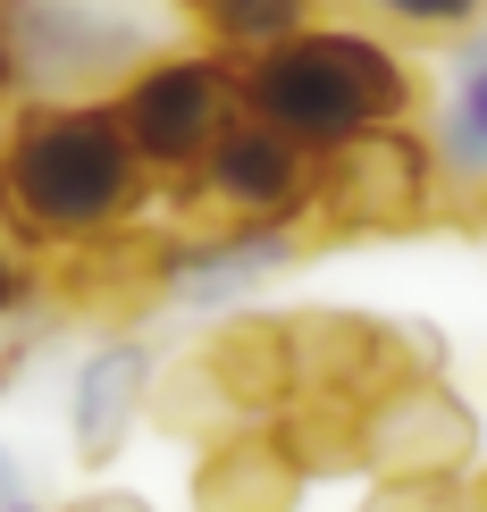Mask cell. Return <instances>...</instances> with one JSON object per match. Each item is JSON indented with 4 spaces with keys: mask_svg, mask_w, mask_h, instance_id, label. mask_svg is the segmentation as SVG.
<instances>
[{
    "mask_svg": "<svg viewBox=\"0 0 487 512\" xmlns=\"http://www.w3.org/2000/svg\"><path fill=\"white\" fill-rule=\"evenodd\" d=\"M320 244L311 227H252V219H202L168 227V311H244L252 286L286 277Z\"/></svg>",
    "mask_w": 487,
    "mask_h": 512,
    "instance_id": "cell-8",
    "label": "cell"
},
{
    "mask_svg": "<svg viewBox=\"0 0 487 512\" xmlns=\"http://www.w3.org/2000/svg\"><path fill=\"white\" fill-rule=\"evenodd\" d=\"M0 512H42V496H34V471L0 445Z\"/></svg>",
    "mask_w": 487,
    "mask_h": 512,
    "instance_id": "cell-18",
    "label": "cell"
},
{
    "mask_svg": "<svg viewBox=\"0 0 487 512\" xmlns=\"http://www.w3.org/2000/svg\"><path fill=\"white\" fill-rule=\"evenodd\" d=\"M110 101H118L126 135H135L143 168H152L160 185H185L210 160V143L244 118V59L210 51V42H168V51H152Z\"/></svg>",
    "mask_w": 487,
    "mask_h": 512,
    "instance_id": "cell-4",
    "label": "cell"
},
{
    "mask_svg": "<svg viewBox=\"0 0 487 512\" xmlns=\"http://www.w3.org/2000/svg\"><path fill=\"white\" fill-rule=\"evenodd\" d=\"M177 17L194 26V42H210V51L261 59V51H278L286 34L320 26L328 0H177Z\"/></svg>",
    "mask_w": 487,
    "mask_h": 512,
    "instance_id": "cell-13",
    "label": "cell"
},
{
    "mask_svg": "<svg viewBox=\"0 0 487 512\" xmlns=\"http://www.w3.org/2000/svg\"><path fill=\"white\" fill-rule=\"evenodd\" d=\"M462 512H487V462H479L471 479H462Z\"/></svg>",
    "mask_w": 487,
    "mask_h": 512,
    "instance_id": "cell-20",
    "label": "cell"
},
{
    "mask_svg": "<svg viewBox=\"0 0 487 512\" xmlns=\"http://www.w3.org/2000/svg\"><path fill=\"white\" fill-rule=\"evenodd\" d=\"M177 0H0L17 59V101L26 93H101L143 68L160 42V17Z\"/></svg>",
    "mask_w": 487,
    "mask_h": 512,
    "instance_id": "cell-3",
    "label": "cell"
},
{
    "mask_svg": "<svg viewBox=\"0 0 487 512\" xmlns=\"http://www.w3.org/2000/svg\"><path fill=\"white\" fill-rule=\"evenodd\" d=\"M26 303H42V261H34V252H17L9 236H0V319L26 311Z\"/></svg>",
    "mask_w": 487,
    "mask_h": 512,
    "instance_id": "cell-17",
    "label": "cell"
},
{
    "mask_svg": "<svg viewBox=\"0 0 487 512\" xmlns=\"http://www.w3.org/2000/svg\"><path fill=\"white\" fill-rule=\"evenodd\" d=\"M59 512H152V496H135V487H84V496L59 504Z\"/></svg>",
    "mask_w": 487,
    "mask_h": 512,
    "instance_id": "cell-19",
    "label": "cell"
},
{
    "mask_svg": "<svg viewBox=\"0 0 487 512\" xmlns=\"http://www.w3.org/2000/svg\"><path fill=\"white\" fill-rule=\"evenodd\" d=\"M152 387H160V353L143 345L135 328H110L93 353L76 361L68 387V445L84 471H110V462L135 445V429L152 420Z\"/></svg>",
    "mask_w": 487,
    "mask_h": 512,
    "instance_id": "cell-9",
    "label": "cell"
},
{
    "mask_svg": "<svg viewBox=\"0 0 487 512\" xmlns=\"http://www.w3.org/2000/svg\"><path fill=\"white\" fill-rule=\"evenodd\" d=\"M487 462L479 412L446 387V370H404L362 403V479H446L462 487Z\"/></svg>",
    "mask_w": 487,
    "mask_h": 512,
    "instance_id": "cell-7",
    "label": "cell"
},
{
    "mask_svg": "<svg viewBox=\"0 0 487 512\" xmlns=\"http://www.w3.org/2000/svg\"><path fill=\"white\" fill-rule=\"evenodd\" d=\"M303 487L311 471L278 420H236L194 454V512H294Z\"/></svg>",
    "mask_w": 487,
    "mask_h": 512,
    "instance_id": "cell-10",
    "label": "cell"
},
{
    "mask_svg": "<svg viewBox=\"0 0 487 512\" xmlns=\"http://www.w3.org/2000/svg\"><path fill=\"white\" fill-rule=\"evenodd\" d=\"M462 219H471V227H479V236H487V185H479V194H471V202H462Z\"/></svg>",
    "mask_w": 487,
    "mask_h": 512,
    "instance_id": "cell-21",
    "label": "cell"
},
{
    "mask_svg": "<svg viewBox=\"0 0 487 512\" xmlns=\"http://www.w3.org/2000/svg\"><path fill=\"white\" fill-rule=\"evenodd\" d=\"M353 9L395 42H471L487 26V0H353Z\"/></svg>",
    "mask_w": 487,
    "mask_h": 512,
    "instance_id": "cell-14",
    "label": "cell"
},
{
    "mask_svg": "<svg viewBox=\"0 0 487 512\" xmlns=\"http://www.w3.org/2000/svg\"><path fill=\"white\" fill-rule=\"evenodd\" d=\"M429 143H437V168H446V194L462 210L487 185V26L454 51V76H446V101H437Z\"/></svg>",
    "mask_w": 487,
    "mask_h": 512,
    "instance_id": "cell-12",
    "label": "cell"
},
{
    "mask_svg": "<svg viewBox=\"0 0 487 512\" xmlns=\"http://www.w3.org/2000/svg\"><path fill=\"white\" fill-rule=\"evenodd\" d=\"M210 361V378L227 387L244 420H278L294 403V336H286V311H227L219 328L194 345Z\"/></svg>",
    "mask_w": 487,
    "mask_h": 512,
    "instance_id": "cell-11",
    "label": "cell"
},
{
    "mask_svg": "<svg viewBox=\"0 0 487 512\" xmlns=\"http://www.w3.org/2000/svg\"><path fill=\"white\" fill-rule=\"evenodd\" d=\"M437 210H454L437 143L420 126H370V135L336 143L320 160V202H311V236L320 244H362V236H412Z\"/></svg>",
    "mask_w": 487,
    "mask_h": 512,
    "instance_id": "cell-5",
    "label": "cell"
},
{
    "mask_svg": "<svg viewBox=\"0 0 487 512\" xmlns=\"http://www.w3.org/2000/svg\"><path fill=\"white\" fill-rule=\"evenodd\" d=\"M185 210V227L202 219H252V227H311V202H320V152H303L294 135H278L269 118H236L210 160L185 185H168Z\"/></svg>",
    "mask_w": 487,
    "mask_h": 512,
    "instance_id": "cell-6",
    "label": "cell"
},
{
    "mask_svg": "<svg viewBox=\"0 0 487 512\" xmlns=\"http://www.w3.org/2000/svg\"><path fill=\"white\" fill-rule=\"evenodd\" d=\"M160 177L110 93H26L0 118V236L42 269L143 227Z\"/></svg>",
    "mask_w": 487,
    "mask_h": 512,
    "instance_id": "cell-1",
    "label": "cell"
},
{
    "mask_svg": "<svg viewBox=\"0 0 487 512\" xmlns=\"http://www.w3.org/2000/svg\"><path fill=\"white\" fill-rule=\"evenodd\" d=\"M362 512H462V487H446V479H370Z\"/></svg>",
    "mask_w": 487,
    "mask_h": 512,
    "instance_id": "cell-16",
    "label": "cell"
},
{
    "mask_svg": "<svg viewBox=\"0 0 487 512\" xmlns=\"http://www.w3.org/2000/svg\"><path fill=\"white\" fill-rule=\"evenodd\" d=\"M51 319H59V303H51V294H42V303H26V311H9V319H0V395H9L17 378H26V361L42 353V336H51Z\"/></svg>",
    "mask_w": 487,
    "mask_h": 512,
    "instance_id": "cell-15",
    "label": "cell"
},
{
    "mask_svg": "<svg viewBox=\"0 0 487 512\" xmlns=\"http://www.w3.org/2000/svg\"><path fill=\"white\" fill-rule=\"evenodd\" d=\"M244 110L328 160L336 143L370 135V126H412L420 68L370 17H320V26L286 34L278 51L244 59Z\"/></svg>",
    "mask_w": 487,
    "mask_h": 512,
    "instance_id": "cell-2",
    "label": "cell"
}]
</instances>
